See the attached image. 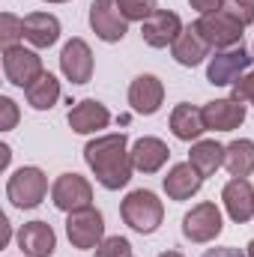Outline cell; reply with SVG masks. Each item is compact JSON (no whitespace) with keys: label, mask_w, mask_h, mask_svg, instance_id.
Here are the masks:
<instances>
[{"label":"cell","mask_w":254,"mask_h":257,"mask_svg":"<svg viewBox=\"0 0 254 257\" xmlns=\"http://www.w3.org/2000/svg\"><path fill=\"white\" fill-rule=\"evenodd\" d=\"M84 159L93 168L96 180L111 192L123 189L132 180L135 165H132V150H129L126 135H105V138L90 141L84 147Z\"/></svg>","instance_id":"1"},{"label":"cell","mask_w":254,"mask_h":257,"mask_svg":"<svg viewBox=\"0 0 254 257\" xmlns=\"http://www.w3.org/2000/svg\"><path fill=\"white\" fill-rule=\"evenodd\" d=\"M120 212H123V221H126L132 230H138V233L159 230V224L165 218L162 200L153 192H147V189H138V192L129 194L126 200H123V206H120Z\"/></svg>","instance_id":"2"},{"label":"cell","mask_w":254,"mask_h":257,"mask_svg":"<svg viewBox=\"0 0 254 257\" xmlns=\"http://www.w3.org/2000/svg\"><path fill=\"white\" fill-rule=\"evenodd\" d=\"M194 30L206 39L209 48H218V51L242 42V24L233 15H227L224 9H218L212 15H200V21H194Z\"/></svg>","instance_id":"3"},{"label":"cell","mask_w":254,"mask_h":257,"mask_svg":"<svg viewBox=\"0 0 254 257\" xmlns=\"http://www.w3.org/2000/svg\"><path fill=\"white\" fill-rule=\"evenodd\" d=\"M48 192V180L39 168H18L9 183H6V197L18 206V209H33L42 203V197Z\"/></svg>","instance_id":"4"},{"label":"cell","mask_w":254,"mask_h":257,"mask_svg":"<svg viewBox=\"0 0 254 257\" xmlns=\"http://www.w3.org/2000/svg\"><path fill=\"white\" fill-rule=\"evenodd\" d=\"M66 236L75 248H96L105 236V218L99 209L93 206H84V209H75L69 212L66 218Z\"/></svg>","instance_id":"5"},{"label":"cell","mask_w":254,"mask_h":257,"mask_svg":"<svg viewBox=\"0 0 254 257\" xmlns=\"http://www.w3.org/2000/svg\"><path fill=\"white\" fill-rule=\"evenodd\" d=\"M3 72H6L9 84L27 90L45 69H42V57L36 51H27L24 45H9V48H3Z\"/></svg>","instance_id":"6"},{"label":"cell","mask_w":254,"mask_h":257,"mask_svg":"<svg viewBox=\"0 0 254 257\" xmlns=\"http://www.w3.org/2000/svg\"><path fill=\"white\" fill-rule=\"evenodd\" d=\"M90 27L102 42H120L129 33V18L120 12L117 0H93L90 3Z\"/></svg>","instance_id":"7"},{"label":"cell","mask_w":254,"mask_h":257,"mask_svg":"<svg viewBox=\"0 0 254 257\" xmlns=\"http://www.w3.org/2000/svg\"><path fill=\"white\" fill-rule=\"evenodd\" d=\"M251 54L242 48V45H233V48H224V51H218L209 66H206V78H209V84H215V87H227V84H236L239 81V75L251 66Z\"/></svg>","instance_id":"8"},{"label":"cell","mask_w":254,"mask_h":257,"mask_svg":"<svg viewBox=\"0 0 254 257\" xmlns=\"http://www.w3.org/2000/svg\"><path fill=\"white\" fill-rule=\"evenodd\" d=\"M183 33V21L177 12H168V9H156L144 24H141V36L147 45L153 48H168L180 39Z\"/></svg>","instance_id":"9"},{"label":"cell","mask_w":254,"mask_h":257,"mask_svg":"<svg viewBox=\"0 0 254 257\" xmlns=\"http://www.w3.org/2000/svg\"><path fill=\"white\" fill-rule=\"evenodd\" d=\"M183 233L191 242H212L221 233V212L215 203H197L183 218Z\"/></svg>","instance_id":"10"},{"label":"cell","mask_w":254,"mask_h":257,"mask_svg":"<svg viewBox=\"0 0 254 257\" xmlns=\"http://www.w3.org/2000/svg\"><path fill=\"white\" fill-rule=\"evenodd\" d=\"M51 200H54L57 209L75 212V209L90 206L93 189H90V183H87L84 177H78V174H63V177H57V183H54V189H51Z\"/></svg>","instance_id":"11"},{"label":"cell","mask_w":254,"mask_h":257,"mask_svg":"<svg viewBox=\"0 0 254 257\" xmlns=\"http://www.w3.org/2000/svg\"><path fill=\"white\" fill-rule=\"evenodd\" d=\"M60 69L72 84H87L93 78V51L84 39H69L60 51Z\"/></svg>","instance_id":"12"},{"label":"cell","mask_w":254,"mask_h":257,"mask_svg":"<svg viewBox=\"0 0 254 257\" xmlns=\"http://www.w3.org/2000/svg\"><path fill=\"white\" fill-rule=\"evenodd\" d=\"M200 111H203L206 128H212V132H233L245 120V105L239 99H215V102L203 105Z\"/></svg>","instance_id":"13"},{"label":"cell","mask_w":254,"mask_h":257,"mask_svg":"<svg viewBox=\"0 0 254 257\" xmlns=\"http://www.w3.org/2000/svg\"><path fill=\"white\" fill-rule=\"evenodd\" d=\"M18 245L24 257H51L57 248V233L45 221H27L18 230Z\"/></svg>","instance_id":"14"},{"label":"cell","mask_w":254,"mask_h":257,"mask_svg":"<svg viewBox=\"0 0 254 257\" xmlns=\"http://www.w3.org/2000/svg\"><path fill=\"white\" fill-rule=\"evenodd\" d=\"M162 99H165V87L156 75H138L129 87V105L144 117L156 114L162 108Z\"/></svg>","instance_id":"15"},{"label":"cell","mask_w":254,"mask_h":257,"mask_svg":"<svg viewBox=\"0 0 254 257\" xmlns=\"http://www.w3.org/2000/svg\"><path fill=\"white\" fill-rule=\"evenodd\" d=\"M221 200H224L227 215H230L233 221L242 224V221L254 218V189H251V183H248L245 177H233V180L224 186Z\"/></svg>","instance_id":"16"},{"label":"cell","mask_w":254,"mask_h":257,"mask_svg":"<svg viewBox=\"0 0 254 257\" xmlns=\"http://www.w3.org/2000/svg\"><path fill=\"white\" fill-rule=\"evenodd\" d=\"M108 123H111V114H108V108H105L102 102H96V99H84V102H78V105L69 111V126H72V132H78V135L99 132V128H105Z\"/></svg>","instance_id":"17"},{"label":"cell","mask_w":254,"mask_h":257,"mask_svg":"<svg viewBox=\"0 0 254 257\" xmlns=\"http://www.w3.org/2000/svg\"><path fill=\"white\" fill-rule=\"evenodd\" d=\"M168 156H171V150H168V144L159 141V138H141V141H135V147H132V165H135V171H141V174H156V171H162L165 162H168Z\"/></svg>","instance_id":"18"},{"label":"cell","mask_w":254,"mask_h":257,"mask_svg":"<svg viewBox=\"0 0 254 257\" xmlns=\"http://www.w3.org/2000/svg\"><path fill=\"white\" fill-rule=\"evenodd\" d=\"M200 183H203V177L194 171V165L191 162H183V165H174L171 171H168V177H165V192L171 200H189L191 194L200 192Z\"/></svg>","instance_id":"19"},{"label":"cell","mask_w":254,"mask_h":257,"mask_svg":"<svg viewBox=\"0 0 254 257\" xmlns=\"http://www.w3.org/2000/svg\"><path fill=\"white\" fill-rule=\"evenodd\" d=\"M24 39L36 48H51L60 39V21L48 12H30L24 18Z\"/></svg>","instance_id":"20"},{"label":"cell","mask_w":254,"mask_h":257,"mask_svg":"<svg viewBox=\"0 0 254 257\" xmlns=\"http://www.w3.org/2000/svg\"><path fill=\"white\" fill-rule=\"evenodd\" d=\"M171 48H174V60L180 66H197V63H203V57L209 54V45H206V39L194 30V24L180 33V39H177Z\"/></svg>","instance_id":"21"},{"label":"cell","mask_w":254,"mask_h":257,"mask_svg":"<svg viewBox=\"0 0 254 257\" xmlns=\"http://www.w3.org/2000/svg\"><path fill=\"white\" fill-rule=\"evenodd\" d=\"M171 132L180 138V141H194L206 132L203 123V111L194 108V105H177L174 114H171Z\"/></svg>","instance_id":"22"},{"label":"cell","mask_w":254,"mask_h":257,"mask_svg":"<svg viewBox=\"0 0 254 257\" xmlns=\"http://www.w3.org/2000/svg\"><path fill=\"white\" fill-rule=\"evenodd\" d=\"M189 162L200 177H212L224 165V147L218 141H197L189 153Z\"/></svg>","instance_id":"23"},{"label":"cell","mask_w":254,"mask_h":257,"mask_svg":"<svg viewBox=\"0 0 254 257\" xmlns=\"http://www.w3.org/2000/svg\"><path fill=\"white\" fill-rule=\"evenodd\" d=\"M24 93H27L30 108H36V111H48V108H54L57 99H60V81H57L51 72H42V75H39Z\"/></svg>","instance_id":"24"},{"label":"cell","mask_w":254,"mask_h":257,"mask_svg":"<svg viewBox=\"0 0 254 257\" xmlns=\"http://www.w3.org/2000/svg\"><path fill=\"white\" fill-rule=\"evenodd\" d=\"M224 168L233 174V177H248L254 171V141H233L224 147Z\"/></svg>","instance_id":"25"},{"label":"cell","mask_w":254,"mask_h":257,"mask_svg":"<svg viewBox=\"0 0 254 257\" xmlns=\"http://www.w3.org/2000/svg\"><path fill=\"white\" fill-rule=\"evenodd\" d=\"M117 6H120V12L126 15L129 21H147L159 6H156V0H117Z\"/></svg>","instance_id":"26"},{"label":"cell","mask_w":254,"mask_h":257,"mask_svg":"<svg viewBox=\"0 0 254 257\" xmlns=\"http://www.w3.org/2000/svg\"><path fill=\"white\" fill-rule=\"evenodd\" d=\"M21 36H24V21L15 18L12 12H3L0 15V42H3V48L15 45Z\"/></svg>","instance_id":"27"},{"label":"cell","mask_w":254,"mask_h":257,"mask_svg":"<svg viewBox=\"0 0 254 257\" xmlns=\"http://www.w3.org/2000/svg\"><path fill=\"white\" fill-rule=\"evenodd\" d=\"M96 257H132V245L126 236H108L96 245Z\"/></svg>","instance_id":"28"},{"label":"cell","mask_w":254,"mask_h":257,"mask_svg":"<svg viewBox=\"0 0 254 257\" xmlns=\"http://www.w3.org/2000/svg\"><path fill=\"white\" fill-rule=\"evenodd\" d=\"M221 9H224L227 15H233L242 27L254 21V0H224Z\"/></svg>","instance_id":"29"},{"label":"cell","mask_w":254,"mask_h":257,"mask_svg":"<svg viewBox=\"0 0 254 257\" xmlns=\"http://www.w3.org/2000/svg\"><path fill=\"white\" fill-rule=\"evenodd\" d=\"M15 123H18V108H15V102H12L9 96H0V128L9 132V128H15Z\"/></svg>","instance_id":"30"},{"label":"cell","mask_w":254,"mask_h":257,"mask_svg":"<svg viewBox=\"0 0 254 257\" xmlns=\"http://www.w3.org/2000/svg\"><path fill=\"white\" fill-rule=\"evenodd\" d=\"M233 99H239V102H251L254 105V72H248L245 78H239V81L233 84Z\"/></svg>","instance_id":"31"},{"label":"cell","mask_w":254,"mask_h":257,"mask_svg":"<svg viewBox=\"0 0 254 257\" xmlns=\"http://www.w3.org/2000/svg\"><path fill=\"white\" fill-rule=\"evenodd\" d=\"M189 3H191V9H197L200 15H212V12L221 9L224 0H189Z\"/></svg>","instance_id":"32"},{"label":"cell","mask_w":254,"mask_h":257,"mask_svg":"<svg viewBox=\"0 0 254 257\" xmlns=\"http://www.w3.org/2000/svg\"><path fill=\"white\" fill-rule=\"evenodd\" d=\"M203 257H245V254L236 251V248H209Z\"/></svg>","instance_id":"33"},{"label":"cell","mask_w":254,"mask_h":257,"mask_svg":"<svg viewBox=\"0 0 254 257\" xmlns=\"http://www.w3.org/2000/svg\"><path fill=\"white\" fill-rule=\"evenodd\" d=\"M0 153H3V156H0V168H6V165H9V147L3 144V147H0Z\"/></svg>","instance_id":"34"},{"label":"cell","mask_w":254,"mask_h":257,"mask_svg":"<svg viewBox=\"0 0 254 257\" xmlns=\"http://www.w3.org/2000/svg\"><path fill=\"white\" fill-rule=\"evenodd\" d=\"M159 257H183L180 251H165V254H159Z\"/></svg>","instance_id":"35"},{"label":"cell","mask_w":254,"mask_h":257,"mask_svg":"<svg viewBox=\"0 0 254 257\" xmlns=\"http://www.w3.org/2000/svg\"><path fill=\"white\" fill-rule=\"evenodd\" d=\"M248 257H254V239L248 242Z\"/></svg>","instance_id":"36"},{"label":"cell","mask_w":254,"mask_h":257,"mask_svg":"<svg viewBox=\"0 0 254 257\" xmlns=\"http://www.w3.org/2000/svg\"><path fill=\"white\" fill-rule=\"evenodd\" d=\"M45 3H66V0H45Z\"/></svg>","instance_id":"37"}]
</instances>
